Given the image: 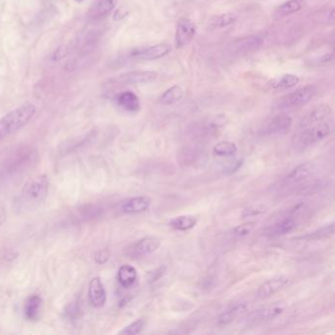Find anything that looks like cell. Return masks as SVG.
<instances>
[{
  "label": "cell",
  "instance_id": "obj_35",
  "mask_svg": "<svg viewBox=\"0 0 335 335\" xmlns=\"http://www.w3.org/2000/svg\"><path fill=\"white\" fill-rule=\"evenodd\" d=\"M7 217V214H6V210L3 207H0V226H1Z\"/></svg>",
  "mask_w": 335,
  "mask_h": 335
},
{
  "label": "cell",
  "instance_id": "obj_15",
  "mask_svg": "<svg viewBox=\"0 0 335 335\" xmlns=\"http://www.w3.org/2000/svg\"><path fill=\"white\" fill-rule=\"evenodd\" d=\"M89 299L91 304L96 308H101L106 302V291L99 277L91 280L89 285Z\"/></svg>",
  "mask_w": 335,
  "mask_h": 335
},
{
  "label": "cell",
  "instance_id": "obj_28",
  "mask_svg": "<svg viewBox=\"0 0 335 335\" xmlns=\"http://www.w3.org/2000/svg\"><path fill=\"white\" fill-rule=\"evenodd\" d=\"M115 5L116 0H99L96 6L95 16L99 19L105 18L114 9Z\"/></svg>",
  "mask_w": 335,
  "mask_h": 335
},
{
  "label": "cell",
  "instance_id": "obj_36",
  "mask_svg": "<svg viewBox=\"0 0 335 335\" xmlns=\"http://www.w3.org/2000/svg\"><path fill=\"white\" fill-rule=\"evenodd\" d=\"M77 1H83V0H77Z\"/></svg>",
  "mask_w": 335,
  "mask_h": 335
},
{
  "label": "cell",
  "instance_id": "obj_4",
  "mask_svg": "<svg viewBox=\"0 0 335 335\" xmlns=\"http://www.w3.org/2000/svg\"><path fill=\"white\" fill-rule=\"evenodd\" d=\"M315 95V88L314 86H307L280 99L276 103V107L278 109H290L300 107L309 102Z\"/></svg>",
  "mask_w": 335,
  "mask_h": 335
},
{
  "label": "cell",
  "instance_id": "obj_23",
  "mask_svg": "<svg viewBox=\"0 0 335 335\" xmlns=\"http://www.w3.org/2000/svg\"><path fill=\"white\" fill-rule=\"evenodd\" d=\"M297 226V223L293 217H286L275 225H273L270 230H269V235L274 236V237H278V236H283L295 229Z\"/></svg>",
  "mask_w": 335,
  "mask_h": 335
},
{
  "label": "cell",
  "instance_id": "obj_21",
  "mask_svg": "<svg viewBox=\"0 0 335 335\" xmlns=\"http://www.w3.org/2000/svg\"><path fill=\"white\" fill-rule=\"evenodd\" d=\"M306 5V0H288L285 3L281 4L276 11L275 12V17L276 19H281L287 16H290L301 9Z\"/></svg>",
  "mask_w": 335,
  "mask_h": 335
},
{
  "label": "cell",
  "instance_id": "obj_3",
  "mask_svg": "<svg viewBox=\"0 0 335 335\" xmlns=\"http://www.w3.org/2000/svg\"><path fill=\"white\" fill-rule=\"evenodd\" d=\"M332 132L331 125L328 121H321L308 127L302 128L298 136L295 137L296 145L301 148L314 146L326 139Z\"/></svg>",
  "mask_w": 335,
  "mask_h": 335
},
{
  "label": "cell",
  "instance_id": "obj_5",
  "mask_svg": "<svg viewBox=\"0 0 335 335\" xmlns=\"http://www.w3.org/2000/svg\"><path fill=\"white\" fill-rule=\"evenodd\" d=\"M197 32L196 25L188 18H181L177 22L175 33V45L177 48H182L194 39Z\"/></svg>",
  "mask_w": 335,
  "mask_h": 335
},
{
  "label": "cell",
  "instance_id": "obj_26",
  "mask_svg": "<svg viewBox=\"0 0 335 335\" xmlns=\"http://www.w3.org/2000/svg\"><path fill=\"white\" fill-rule=\"evenodd\" d=\"M333 233H334V223L331 222V223L325 224L324 226L316 229L314 232H311V233H308L306 235L297 237L296 239L308 240V241H311V240H320V239H324V238H328V237L332 236Z\"/></svg>",
  "mask_w": 335,
  "mask_h": 335
},
{
  "label": "cell",
  "instance_id": "obj_34",
  "mask_svg": "<svg viewBox=\"0 0 335 335\" xmlns=\"http://www.w3.org/2000/svg\"><path fill=\"white\" fill-rule=\"evenodd\" d=\"M110 257V252L107 249H102L99 250L96 253L95 255V260L96 262H98L99 264H103L105 263Z\"/></svg>",
  "mask_w": 335,
  "mask_h": 335
},
{
  "label": "cell",
  "instance_id": "obj_32",
  "mask_svg": "<svg viewBox=\"0 0 335 335\" xmlns=\"http://www.w3.org/2000/svg\"><path fill=\"white\" fill-rule=\"evenodd\" d=\"M326 186V182L324 180H314L305 186H302L299 190L301 195H312L323 189Z\"/></svg>",
  "mask_w": 335,
  "mask_h": 335
},
{
  "label": "cell",
  "instance_id": "obj_27",
  "mask_svg": "<svg viewBox=\"0 0 335 335\" xmlns=\"http://www.w3.org/2000/svg\"><path fill=\"white\" fill-rule=\"evenodd\" d=\"M237 151V146L234 143L228 141H222L217 143L213 150L214 154L217 157H232L236 155Z\"/></svg>",
  "mask_w": 335,
  "mask_h": 335
},
{
  "label": "cell",
  "instance_id": "obj_10",
  "mask_svg": "<svg viewBox=\"0 0 335 335\" xmlns=\"http://www.w3.org/2000/svg\"><path fill=\"white\" fill-rule=\"evenodd\" d=\"M289 279L285 276H277L263 282L256 291V298L263 300L272 297L284 286L287 285Z\"/></svg>",
  "mask_w": 335,
  "mask_h": 335
},
{
  "label": "cell",
  "instance_id": "obj_14",
  "mask_svg": "<svg viewBox=\"0 0 335 335\" xmlns=\"http://www.w3.org/2000/svg\"><path fill=\"white\" fill-rule=\"evenodd\" d=\"M171 51V46L167 43H159L148 48L133 52V56L142 60H156L167 55Z\"/></svg>",
  "mask_w": 335,
  "mask_h": 335
},
{
  "label": "cell",
  "instance_id": "obj_7",
  "mask_svg": "<svg viewBox=\"0 0 335 335\" xmlns=\"http://www.w3.org/2000/svg\"><path fill=\"white\" fill-rule=\"evenodd\" d=\"M160 246V241L157 237H145L133 244L127 251L130 256L138 257L154 254Z\"/></svg>",
  "mask_w": 335,
  "mask_h": 335
},
{
  "label": "cell",
  "instance_id": "obj_2",
  "mask_svg": "<svg viewBox=\"0 0 335 335\" xmlns=\"http://www.w3.org/2000/svg\"><path fill=\"white\" fill-rule=\"evenodd\" d=\"M48 195V179L46 175H39L29 181L24 187L19 205L22 209H34L44 202Z\"/></svg>",
  "mask_w": 335,
  "mask_h": 335
},
{
  "label": "cell",
  "instance_id": "obj_33",
  "mask_svg": "<svg viewBox=\"0 0 335 335\" xmlns=\"http://www.w3.org/2000/svg\"><path fill=\"white\" fill-rule=\"evenodd\" d=\"M236 21V16L231 13H224L217 17H215L213 20V25L217 27H226L233 24Z\"/></svg>",
  "mask_w": 335,
  "mask_h": 335
},
{
  "label": "cell",
  "instance_id": "obj_31",
  "mask_svg": "<svg viewBox=\"0 0 335 335\" xmlns=\"http://www.w3.org/2000/svg\"><path fill=\"white\" fill-rule=\"evenodd\" d=\"M145 319L143 318H138L137 320L133 321L132 323H130L129 325H127L126 327H124L119 334H123V335H135V334H139L143 331L144 327H145Z\"/></svg>",
  "mask_w": 335,
  "mask_h": 335
},
{
  "label": "cell",
  "instance_id": "obj_6",
  "mask_svg": "<svg viewBox=\"0 0 335 335\" xmlns=\"http://www.w3.org/2000/svg\"><path fill=\"white\" fill-rule=\"evenodd\" d=\"M286 305L283 303H275L269 306H264L257 310L253 311L248 315L249 321H263L276 318L284 313Z\"/></svg>",
  "mask_w": 335,
  "mask_h": 335
},
{
  "label": "cell",
  "instance_id": "obj_24",
  "mask_svg": "<svg viewBox=\"0 0 335 335\" xmlns=\"http://www.w3.org/2000/svg\"><path fill=\"white\" fill-rule=\"evenodd\" d=\"M299 82H300V78L298 76L292 75V74H285L276 79H274L271 82V88L273 90L283 91V90H287V89L297 86Z\"/></svg>",
  "mask_w": 335,
  "mask_h": 335
},
{
  "label": "cell",
  "instance_id": "obj_20",
  "mask_svg": "<svg viewBox=\"0 0 335 335\" xmlns=\"http://www.w3.org/2000/svg\"><path fill=\"white\" fill-rule=\"evenodd\" d=\"M138 274L134 266L129 264H124L120 266L117 274V279L120 285L124 288L132 287L137 281Z\"/></svg>",
  "mask_w": 335,
  "mask_h": 335
},
{
  "label": "cell",
  "instance_id": "obj_18",
  "mask_svg": "<svg viewBox=\"0 0 335 335\" xmlns=\"http://www.w3.org/2000/svg\"><path fill=\"white\" fill-rule=\"evenodd\" d=\"M246 312H247V305L246 304H244V303L236 304L218 315L217 324L220 326L228 325V324L232 323L240 315L245 314Z\"/></svg>",
  "mask_w": 335,
  "mask_h": 335
},
{
  "label": "cell",
  "instance_id": "obj_1",
  "mask_svg": "<svg viewBox=\"0 0 335 335\" xmlns=\"http://www.w3.org/2000/svg\"><path fill=\"white\" fill-rule=\"evenodd\" d=\"M37 108L34 104L21 105L0 119V141L26 126L35 116Z\"/></svg>",
  "mask_w": 335,
  "mask_h": 335
},
{
  "label": "cell",
  "instance_id": "obj_12",
  "mask_svg": "<svg viewBox=\"0 0 335 335\" xmlns=\"http://www.w3.org/2000/svg\"><path fill=\"white\" fill-rule=\"evenodd\" d=\"M158 73L155 71H133L120 75L118 82L125 85H137V84H149L156 81Z\"/></svg>",
  "mask_w": 335,
  "mask_h": 335
},
{
  "label": "cell",
  "instance_id": "obj_19",
  "mask_svg": "<svg viewBox=\"0 0 335 335\" xmlns=\"http://www.w3.org/2000/svg\"><path fill=\"white\" fill-rule=\"evenodd\" d=\"M117 104L128 112H137L140 110V99L133 92L121 93L116 99Z\"/></svg>",
  "mask_w": 335,
  "mask_h": 335
},
{
  "label": "cell",
  "instance_id": "obj_13",
  "mask_svg": "<svg viewBox=\"0 0 335 335\" xmlns=\"http://www.w3.org/2000/svg\"><path fill=\"white\" fill-rule=\"evenodd\" d=\"M179 161L186 167H192L196 165H202L207 161V153L203 150L185 149L179 154Z\"/></svg>",
  "mask_w": 335,
  "mask_h": 335
},
{
  "label": "cell",
  "instance_id": "obj_9",
  "mask_svg": "<svg viewBox=\"0 0 335 335\" xmlns=\"http://www.w3.org/2000/svg\"><path fill=\"white\" fill-rule=\"evenodd\" d=\"M293 124V120L288 115H277L271 119L263 128L265 135H283L286 134Z\"/></svg>",
  "mask_w": 335,
  "mask_h": 335
},
{
  "label": "cell",
  "instance_id": "obj_17",
  "mask_svg": "<svg viewBox=\"0 0 335 335\" xmlns=\"http://www.w3.org/2000/svg\"><path fill=\"white\" fill-rule=\"evenodd\" d=\"M42 299L39 295H31L25 302L24 315L30 321H37L40 317Z\"/></svg>",
  "mask_w": 335,
  "mask_h": 335
},
{
  "label": "cell",
  "instance_id": "obj_16",
  "mask_svg": "<svg viewBox=\"0 0 335 335\" xmlns=\"http://www.w3.org/2000/svg\"><path fill=\"white\" fill-rule=\"evenodd\" d=\"M315 170V165L313 162L307 161L296 166L286 176L285 180L289 184H298L304 182L307 178L312 176Z\"/></svg>",
  "mask_w": 335,
  "mask_h": 335
},
{
  "label": "cell",
  "instance_id": "obj_25",
  "mask_svg": "<svg viewBox=\"0 0 335 335\" xmlns=\"http://www.w3.org/2000/svg\"><path fill=\"white\" fill-rule=\"evenodd\" d=\"M184 92L180 86H173L165 91L159 98V101L163 105H171L182 99Z\"/></svg>",
  "mask_w": 335,
  "mask_h": 335
},
{
  "label": "cell",
  "instance_id": "obj_29",
  "mask_svg": "<svg viewBox=\"0 0 335 335\" xmlns=\"http://www.w3.org/2000/svg\"><path fill=\"white\" fill-rule=\"evenodd\" d=\"M267 212V207L263 204H255L251 205L247 208H245L241 214L242 218H247V217H258Z\"/></svg>",
  "mask_w": 335,
  "mask_h": 335
},
{
  "label": "cell",
  "instance_id": "obj_30",
  "mask_svg": "<svg viewBox=\"0 0 335 335\" xmlns=\"http://www.w3.org/2000/svg\"><path fill=\"white\" fill-rule=\"evenodd\" d=\"M256 225V223L254 222V221L243 223V224L235 226L232 229L231 233L236 238H244V237L249 236L255 230Z\"/></svg>",
  "mask_w": 335,
  "mask_h": 335
},
{
  "label": "cell",
  "instance_id": "obj_22",
  "mask_svg": "<svg viewBox=\"0 0 335 335\" xmlns=\"http://www.w3.org/2000/svg\"><path fill=\"white\" fill-rule=\"evenodd\" d=\"M197 223V219L194 216L186 215V216H179L172 218L168 225L177 231H188L193 229Z\"/></svg>",
  "mask_w": 335,
  "mask_h": 335
},
{
  "label": "cell",
  "instance_id": "obj_11",
  "mask_svg": "<svg viewBox=\"0 0 335 335\" xmlns=\"http://www.w3.org/2000/svg\"><path fill=\"white\" fill-rule=\"evenodd\" d=\"M331 108L326 104H321L311 109L307 114L303 116V118L300 121V128L302 129L321 121H328V119L331 118Z\"/></svg>",
  "mask_w": 335,
  "mask_h": 335
},
{
  "label": "cell",
  "instance_id": "obj_8",
  "mask_svg": "<svg viewBox=\"0 0 335 335\" xmlns=\"http://www.w3.org/2000/svg\"><path fill=\"white\" fill-rule=\"evenodd\" d=\"M152 204V199L147 196H139L128 198L122 203L121 211L126 215H138L147 212Z\"/></svg>",
  "mask_w": 335,
  "mask_h": 335
}]
</instances>
